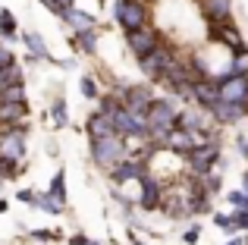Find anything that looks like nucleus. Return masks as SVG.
I'll use <instances>...</instances> for the list:
<instances>
[{
	"label": "nucleus",
	"instance_id": "nucleus-44",
	"mask_svg": "<svg viewBox=\"0 0 248 245\" xmlns=\"http://www.w3.org/2000/svg\"><path fill=\"white\" fill-rule=\"evenodd\" d=\"M242 185H245V192H248V170H245V176H242Z\"/></svg>",
	"mask_w": 248,
	"mask_h": 245
},
{
	"label": "nucleus",
	"instance_id": "nucleus-7",
	"mask_svg": "<svg viewBox=\"0 0 248 245\" xmlns=\"http://www.w3.org/2000/svg\"><path fill=\"white\" fill-rule=\"evenodd\" d=\"M170 60H173V54L157 44V47H151L145 57H139V69H141V76H145V79H157Z\"/></svg>",
	"mask_w": 248,
	"mask_h": 245
},
{
	"label": "nucleus",
	"instance_id": "nucleus-18",
	"mask_svg": "<svg viewBox=\"0 0 248 245\" xmlns=\"http://www.w3.org/2000/svg\"><path fill=\"white\" fill-rule=\"evenodd\" d=\"M113 120L107 117V113H94V117L88 120V135L91 138H104V135H113Z\"/></svg>",
	"mask_w": 248,
	"mask_h": 245
},
{
	"label": "nucleus",
	"instance_id": "nucleus-4",
	"mask_svg": "<svg viewBox=\"0 0 248 245\" xmlns=\"http://www.w3.org/2000/svg\"><path fill=\"white\" fill-rule=\"evenodd\" d=\"M188 164H192V173H198V176H204V173L214 170V164H217L220 157V148L214 145V141H198L195 148H188Z\"/></svg>",
	"mask_w": 248,
	"mask_h": 245
},
{
	"label": "nucleus",
	"instance_id": "nucleus-46",
	"mask_svg": "<svg viewBox=\"0 0 248 245\" xmlns=\"http://www.w3.org/2000/svg\"><path fill=\"white\" fill-rule=\"evenodd\" d=\"M0 211H6V201H0Z\"/></svg>",
	"mask_w": 248,
	"mask_h": 245
},
{
	"label": "nucleus",
	"instance_id": "nucleus-1",
	"mask_svg": "<svg viewBox=\"0 0 248 245\" xmlns=\"http://www.w3.org/2000/svg\"><path fill=\"white\" fill-rule=\"evenodd\" d=\"M113 19L126 31H132V29H141L148 22V10L141 0H113Z\"/></svg>",
	"mask_w": 248,
	"mask_h": 245
},
{
	"label": "nucleus",
	"instance_id": "nucleus-39",
	"mask_svg": "<svg viewBox=\"0 0 248 245\" xmlns=\"http://www.w3.org/2000/svg\"><path fill=\"white\" fill-rule=\"evenodd\" d=\"M19 201H35V192H31V189H22V192H19Z\"/></svg>",
	"mask_w": 248,
	"mask_h": 245
},
{
	"label": "nucleus",
	"instance_id": "nucleus-24",
	"mask_svg": "<svg viewBox=\"0 0 248 245\" xmlns=\"http://www.w3.org/2000/svg\"><path fill=\"white\" fill-rule=\"evenodd\" d=\"M0 101H6V104H25V88H22V82H19V85L0 88Z\"/></svg>",
	"mask_w": 248,
	"mask_h": 245
},
{
	"label": "nucleus",
	"instance_id": "nucleus-41",
	"mask_svg": "<svg viewBox=\"0 0 248 245\" xmlns=\"http://www.w3.org/2000/svg\"><path fill=\"white\" fill-rule=\"evenodd\" d=\"M31 236H35V239H50V233H47V230H35Z\"/></svg>",
	"mask_w": 248,
	"mask_h": 245
},
{
	"label": "nucleus",
	"instance_id": "nucleus-17",
	"mask_svg": "<svg viewBox=\"0 0 248 245\" xmlns=\"http://www.w3.org/2000/svg\"><path fill=\"white\" fill-rule=\"evenodd\" d=\"M116 170H113V179L116 183H129V179H139L141 173H145V164H141V160H116Z\"/></svg>",
	"mask_w": 248,
	"mask_h": 245
},
{
	"label": "nucleus",
	"instance_id": "nucleus-48",
	"mask_svg": "<svg viewBox=\"0 0 248 245\" xmlns=\"http://www.w3.org/2000/svg\"><path fill=\"white\" fill-rule=\"evenodd\" d=\"M135 245H139V242H135Z\"/></svg>",
	"mask_w": 248,
	"mask_h": 245
},
{
	"label": "nucleus",
	"instance_id": "nucleus-14",
	"mask_svg": "<svg viewBox=\"0 0 248 245\" xmlns=\"http://www.w3.org/2000/svg\"><path fill=\"white\" fill-rule=\"evenodd\" d=\"M151 104V92L148 88H139V85H126V110L132 113H145V107Z\"/></svg>",
	"mask_w": 248,
	"mask_h": 245
},
{
	"label": "nucleus",
	"instance_id": "nucleus-21",
	"mask_svg": "<svg viewBox=\"0 0 248 245\" xmlns=\"http://www.w3.org/2000/svg\"><path fill=\"white\" fill-rule=\"evenodd\" d=\"M22 117H25V104H6V101H0V122L3 126H16Z\"/></svg>",
	"mask_w": 248,
	"mask_h": 245
},
{
	"label": "nucleus",
	"instance_id": "nucleus-29",
	"mask_svg": "<svg viewBox=\"0 0 248 245\" xmlns=\"http://www.w3.org/2000/svg\"><path fill=\"white\" fill-rule=\"evenodd\" d=\"M54 122L57 126H66L69 117H66V101H54Z\"/></svg>",
	"mask_w": 248,
	"mask_h": 245
},
{
	"label": "nucleus",
	"instance_id": "nucleus-25",
	"mask_svg": "<svg viewBox=\"0 0 248 245\" xmlns=\"http://www.w3.org/2000/svg\"><path fill=\"white\" fill-rule=\"evenodd\" d=\"M47 195L50 198H57V201H60L63 204V198H66V173H57V176L54 179H50V189H47Z\"/></svg>",
	"mask_w": 248,
	"mask_h": 245
},
{
	"label": "nucleus",
	"instance_id": "nucleus-26",
	"mask_svg": "<svg viewBox=\"0 0 248 245\" xmlns=\"http://www.w3.org/2000/svg\"><path fill=\"white\" fill-rule=\"evenodd\" d=\"M31 204L41 208V211H47V214H60V211H63V204L57 201V198H50L47 192H44V195H35V201H31Z\"/></svg>",
	"mask_w": 248,
	"mask_h": 245
},
{
	"label": "nucleus",
	"instance_id": "nucleus-37",
	"mask_svg": "<svg viewBox=\"0 0 248 245\" xmlns=\"http://www.w3.org/2000/svg\"><path fill=\"white\" fill-rule=\"evenodd\" d=\"M116 98H101V113H107V117H113V110H116Z\"/></svg>",
	"mask_w": 248,
	"mask_h": 245
},
{
	"label": "nucleus",
	"instance_id": "nucleus-12",
	"mask_svg": "<svg viewBox=\"0 0 248 245\" xmlns=\"http://www.w3.org/2000/svg\"><path fill=\"white\" fill-rule=\"evenodd\" d=\"M195 101H198L204 110H211L214 104L220 101V92H217V82H211V79H198L195 82V94H192Z\"/></svg>",
	"mask_w": 248,
	"mask_h": 245
},
{
	"label": "nucleus",
	"instance_id": "nucleus-45",
	"mask_svg": "<svg viewBox=\"0 0 248 245\" xmlns=\"http://www.w3.org/2000/svg\"><path fill=\"white\" fill-rule=\"evenodd\" d=\"M226 245H242V239H230V242H226Z\"/></svg>",
	"mask_w": 248,
	"mask_h": 245
},
{
	"label": "nucleus",
	"instance_id": "nucleus-42",
	"mask_svg": "<svg viewBox=\"0 0 248 245\" xmlns=\"http://www.w3.org/2000/svg\"><path fill=\"white\" fill-rule=\"evenodd\" d=\"M239 151H242L245 157H248V141H245V135H242V138H239Z\"/></svg>",
	"mask_w": 248,
	"mask_h": 245
},
{
	"label": "nucleus",
	"instance_id": "nucleus-28",
	"mask_svg": "<svg viewBox=\"0 0 248 245\" xmlns=\"http://www.w3.org/2000/svg\"><path fill=\"white\" fill-rule=\"evenodd\" d=\"M0 35H3V38L16 35V19H13L10 10H0Z\"/></svg>",
	"mask_w": 248,
	"mask_h": 245
},
{
	"label": "nucleus",
	"instance_id": "nucleus-11",
	"mask_svg": "<svg viewBox=\"0 0 248 245\" xmlns=\"http://www.w3.org/2000/svg\"><path fill=\"white\" fill-rule=\"evenodd\" d=\"M195 145H198V138H195V132H186V129H179V126L167 129L164 148H173V151H182V154H186L188 148H195Z\"/></svg>",
	"mask_w": 248,
	"mask_h": 245
},
{
	"label": "nucleus",
	"instance_id": "nucleus-35",
	"mask_svg": "<svg viewBox=\"0 0 248 245\" xmlns=\"http://www.w3.org/2000/svg\"><path fill=\"white\" fill-rule=\"evenodd\" d=\"M198 239H201V227H198V223H195L192 230H186V236H182V242H186V245H195Z\"/></svg>",
	"mask_w": 248,
	"mask_h": 245
},
{
	"label": "nucleus",
	"instance_id": "nucleus-2",
	"mask_svg": "<svg viewBox=\"0 0 248 245\" xmlns=\"http://www.w3.org/2000/svg\"><path fill=\"white\" fill-rule=\"evenodd\" d=\"M110 120H113V129L120 135H129V138H148L145 113H132V110H126V107H116Z\"/></svg>",
	"mask_w": 248,
	"mask_h": 245
},
{
	"label": "nucleus",
	"instance_id": "nucleus-34",
	"mask_svg": "<svg viewBox=\"0 0 248 245\" xmlns=\"http://www.w3.org/2000/svg\"><path fill=\"white\" fill-rule=\"evenodd\" d=\"M232 227H236V230H248V211L239 208L236 214H232Z\"/></svg>",
	"mask_w": 248,
	"mask_h": 245
},
{
	"label": "nucleus",
	"instance_id": "nucleus-32",
	"mask_svg": "<svg viewBox=\"0 0 248 245\" xmlns=\"http://www.w3.org/2000/svg\"><path fill=\"white\" fill-rule=\"evenodd\" d=\"M82 94H85V98H97V85H94L91 76H85V79H82Z\"/></svg>",
	"mask_w": 248,
	"mask_h": 245
},
{
	"label": "nucleus",
	"instance_id": "nucleus-33",
	"mask_svg": "<svg viewBox=\"0 0 248 245\" xmlns=\"http://www.w3.org/2000/svg\"><path fill=\"white\" fill-rule=\"evenodd\" d=\"M230 201L236 204V208L248 211V192H230Z\"/></svg>",
	"mask_w": 248,
	"mask_h": 245
},
{
	"label": "nucleus",
	"instance_id": "nucleus-36",
	"mask_svg": "<svg viewBox=\"0 0 248 245\" xmlns=\"http://www.w3.org/2000/svg\"><path fill=\"white\" fill-rule=\"evenodd\" d=\"M214 227H220V230H236L230 214H217V217H214Z\"/></svg>",
	"mask_w": 248,
	"mask_h": 245
},
{
	"label": "nucleus",
	"instance_id": "nucleus-9",
	"mask_svg": "<svg viewBox=\"0 0 248 245\" xmlns=\"http://www.w3.org/2000/svg\"><path fill=\"white\" fill-rule=\"evenodd\" d=\"M22 154H25V132H19V129H10V132L0 135V157L19 160Z\"/></svg>",
	"mask_w": 248,
	"mask_h": 245
},
{
	"label": "nucleus",
	"instance_id": "nucleus-15",
	"mask_svg": "<svg viewBox=\"0 0 248 245\" xmlns=\"http://www.w3.org/2000/svg\"><path fill=\"white\" fill-rule=\"evenodd\" d=\"M232 3L230 0H201V13H204L211 22H226L230 19Z\"/></svg>",
	"mask_w": 248,
	"mask_h": 245
},
{
	"label": "nucleus",
	"instance_id": "nucleus-30",
	"mask_svg": "<svg viewBox=\"0 0 248 245\" xmlns=\"http://www.w3.org/2000/svg\"><path fill=\"white\" fill-rule=\"evenodd\" d=\"M232 73H248V50H236V60H232Z\"/></svg>",
	"mask_w": 248,
	"mask_h": 245
},
{
	"label": "nucleus",
	"instance_id": "nucleus-20",
	"mask_svg": "<svg viewBox=\"0 0 248 245\" xmlns=\"http://www.w3.org/2000/svg\"><path fill=\"white\" fill-rule=\"evenodd\" d=\"M214 35L220 38V41L226 44V47H232V50H242V35H239L232 25H226V22H220L217 29H214Z\"/></svg>",
	"mask_w": 248,
	"mask_h": 245
},
{
	"label": "nucleus",
	"instance_id": "nucleus-19",
	"mask_svg": "<svg viewBox=\"0 0 248 245\" xmlns=\"http://www.w3.org/2000/svg\"><path fill=\"white\" fill-rule=\"evenodd\" d=\"M22 41H25V47L31 50V57H38V60H54L41 35H35V31H25V35H22Z\"/></svg>",
	"mask_w": 248,
	"mask_h": 245
},
{
	"label": "nucleus",
	"instance_id": "nucleus-13",
	"mask_svg": "<svg viewBox=\"0 0 248 245\" xmlns=\"http://www.w3.org/2000/svg\"><path fill=\"white\" fill-rule=\"evenodd\" d=\"M211 113L220 122H239L245 117V104H236V101H217V104L211 107Z\"/></svg>",
	"mask_w": 248,
	"mask_h": 245
},
{
	"label": "nucleus",
	"instance_id": "nucleus-23",
	"mask_svg": "<svg viewBox=\"0 0 248 245\" xmlns=\"http://www.w3.org/2000/svg\"><path fill=\"white\" fill-rule=\"evenodd\" d=\"M176 126L186 129V132H198V129L204 126V120H201L198 110H188V113H182V117H176Z\"/></svg>",
	"mask_w": 248,
	"mask_h": 245
},
{
	"label": "nucleus",
	"instance_id": "nucleus-40",
	"mask_svg": "<svg viewBox=\"0 0 248 245\" xmlns=\"http://www.w3.org/2000/svg\"><path fill=\"white\" fill-rule=\"evenodd\" d=\"M204 176H207V173H204ZM207 189L217 192V189H220V176H207Z\"/></svg>",
	"mask_w": 248,
	"mask_h": 245
},
{
	"label": "nucleus",
	"instance_id": "nucleus-22",
	"mask_svg": "<svg viewBox=\"0 0 248 245\" xmlns=\"http://www.w3.org/2000/svg\"><path fill=\"white\" fill-rule=\"evenodd\" d=\"M19 82H22V66H16V63H6V66H0V88L19 85Z\"/></svg>",
	"mask_w": 248,
	"mask_h": 245
},
{
	"label": "nucleus",
	"instance_id": "nucleus-38",
	"mask_svg": "<svg viewBox=\"0 0 248 245\" xmlns=\"http://www.w3.org/2000/svg\"><path fill=\"white\" fill-rule=\"evenodd\" d=\"M6 63H13V54L3 47V44H0V66H6Z\"/></svg>",
	"mask_w": 248,
	"mask_h": 245
},
{
	"label": "nucleus",
	"instance_id": "nucleus-43",
	"mask_svg": "<svg viewBox=\"0 0 248 245\" xmlns=\"http://www.w3.org/2000/svg\"><path fill=\"white\" fill-rule=\"evenodd\" d=\"M88 239H85V236H73V239H69V245H85Z\"/></svg>",
	"mask_w": 248,
	"mask_h": 245
},
{
	"label": "nucleus",
	"instance_id": "nucleus-10",
	"mask_svg": "<svg viewBox=\"0 0 248 245\" xmlns=\"http://www.w3.org/2000/svg\"><path fill=\"white\" fill-rule=\"evenodd\" d=\"M139 183H141V195H139V204H141L145 211L157 208V204H160V195H164V192H160V183H157V179L151 176V173H141V176H139Z\"/></svg>",
	"mask_w": 248,
	"mask_h": 245
},
{
	"label": "nucleus",
	"instance_id": "nucleus-8",
	"mask_svg": "<svg viewBox=\"0 0 248 245\" xmlns=\"http://www.w3.org/2000/svg\"><path fill=\"white\" fill-rule=\"evenodd\" d=\"M126 41H129V50H132L135 57H145L151 47H157V44H160V35L154 29H148V25H141V29L126 31Z\"/></svg>",
	"mask_w": 248,
	"mask_h": 245
},
{
	"label": "nucleus",
	"instance_id": "nucleus-31",
	"mask_svg": "<svg viewBox=\"0 0 248 245\" xmlns=\"http://www.w3.org/2000/svg\"><path fill=\"white\" fill-rule=\"evenodd\" d=\"M44 6H50L54 13H63V10H69V6H76V0H44Z\"/></svg>",
	"mask_w": 248,
	"mask_h": 245
},
{
	"label": "nucleus",
	"instance_id": "nucleus-5",
	"mask_svg": "<svg viewBox=\"0 0 248 245\" xmlns=\"http://www.w3.org/2000/svg\"><path fill=\"white\" fill-rule=\"evenodd\" d=\"M145 120H148V129H173L176 126V110H173L170 101L151 98V104L145 107Z\"/></svg>",
	"mask_w": 248,
	"mask_h": 245
},
{
	"label": "nucleus",
	"instance_id": "nucleus-27",
	"mask_svg": "<svg viewBox=\"0 0 248 245\" xmlns=\"http://www.w3.org/2000/svg\"><path fill=\"white\" fill-rule=\"evenodd\" d=\"M76 35H79V47L85 50V54H94V50H97L94 29H82V31H76Z\"/></svg>",
	"mask_w": 248,
	"mask_h": 245
},
{
	"label": "nucleus",
	"instance_id": "nucleus-6",
	"mask_svg": "<svg viewBox=\"0 0 248 245\" xmlns=\"http://www.w3.org/2000/svg\"><path fill=\"white\" fill-rule=\"evenodd\" d=\"M217 92H220V101H236V104H245L248 107V79L242 73H230L217 82Z\"/></svg>",
	"mask_w": 248,
	"mask_h": 245
},
{
	"label": "nucleus",
	"instance_id": "nucleus-3",
	"mask_svg": "<svg viewBox=\"0 0 248 245\" xmlns=\"http://www.w3.org/2000/svg\"><path fill=\"white\" fill-rule=\"evenodd\" d=\"M123 154H126V145L116 138V132L113 135H104V138H91V157H94V164L113 167Z\"/></svg>",
	"mask_w": 248,
	"mask_h": 245
},
{
	"label": "nucleus",
	"instance_id": "nucleus-16",
	"mask_svg": "<svg viewBox=\"0 0 248 245\" xmlns=\"http://www.w3.org/2000/svg\"><path fill=\"white\" fill-rule=\"evenodd\" d=\"M60 16L66 19V25H69L73 31H82V29H94V16H91V13H85V10H76V6H69V10H63Z\"/></svg>",
	"mask_w": 248,
	"mask_h": 245
},
{
	"label": "nucleus",
	"instance_id": "nucleus-47",
	"mask_svg": "<svg viewBox=\"0 0 248 245\" xmlns=\"http://www.w3.org/2000/svg\"><path fill=\"white\" fill-rule=\"evenodd\" d=\"M85 245H101V242H85Z\"/></svg>",
	"mask_w": 248,
	"mask_h": 245
}]
</instances>
